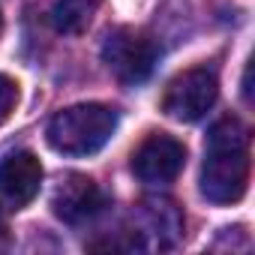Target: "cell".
<instances>
[{"label":"cell","instance_id":"obj_11","mask_svg":"<svg viewBox=\"0 0 255 255\" xmlns=\"http://www.w3.org/2000/svg\"><path fill=\"white\" fill-rule=\"evenodd\" d=\"M0 30H3V15H0Z\"/></svg>","mask_w":255,"mask_h":255},{"label":"cell","instance_id":"obj_2","mask_svg":"<svg viewBox=\"0 0 255 255\" xmlns=\"http://www.w3.org/2000/svg\"><path fill=\"white\" fill-rule=\"evenodd\" d=\"M117 129V111L102 102H81L57 111L48 126L45 138L51 150L63 156H90L102 150Z\"/></svg>","mask_w":255,"mask_h":255},{"label":"cell","instance_id":"obj_3","mask_svg":"<svg viewBox=\"0 0 255 255\" xmlns=\"http://www.w3.org/2000/svg\"><path fill=\"white\" fill-rule=\"evenodd\" d=\"M156 60L159 45L135 27H114L102 42V63L120 84L135 87L147 81L156 69Z\"/></svg>","mask_w":255,"mask_h":255},{"label":"cell","instance_id":"obj_7","mask_svg":"<svg viewBox=\"0 0 255 255\" xmlns=\"http://www.w3.org/2000/svg\"><path fill=\"white\" fill-rule=\"evenodd\" d=\"M105 207H108V195L99 189L96 180H90L84 174H66L60 180V186L54 189V195H51V210L66 225L90 222Z\"/></svg>","mask_w":255,"mask_h":255},{"label":"cell","instance_id":"obj_1","mask_svg":"<svg viewBox=\"0 0 255 255\" xmlns=\"http://www.w3.org/2000/svg\"><path fill=\"white\" fill-rule=\"evenodd\" d=\"M252 135L237 117H219L204 141L201 195L213 204H237L249 186Z\"/></svg>","mask_w":255,"mask_h":255},{"label":"cell","instance_id":"obj_10","mask_svg":"<svg viewBox=\"0 0 255 255\" xmlns=\"http://www.w3.org/2000/svg\"><path fill=\"white\" fill-rule=\"evenodd\" d=\"M12 246V237H9V228L3 225V222H0V252H6Z\"/></svg>","mask_w":255,"mask_h":255},{"label":"cell","instance_id":"obj_5","mask_svg":"<svg viewBox=\"0 0 255 255\" xmlns=\"http://www.w3.org/2000/svg\"><path fill=\"white\" fill-rule=\"evenodd\" d=\"M186 165V147L174 135L153 132L147 135L138 150L132 153V174L147 186H165L177 180V174Z\"/></svg>","mask_w":255,"mask_h":255},{"label":"cell","instance_id":"obj_4","mask_svg":"<svg viewBox=\"0 0 255 255\" xmlns=\"http://www.w3.org/2000/svg\"><path fill=\"white\" fill-rule=\"evenodd\" d=\"M216 93H219L216 72L207 66H192V69H186L168 81L165 96H162V111L171 120L195 123L213 108Z\"/></svg>","mask_w":255,"mask_h":255},{"label":"cell","instance_id":"obj_8","mask_svg":"<svg viewBox=\"0 0 255 255\" xmlns=\"http://www.w3.org/2000/svg\"><path fill=\"white\" fill-rule=\"evenodd\" d=\"M90 9H93V3H87V0H60L51 9V24L60 33H78L87 27Z\"/></svg>","mask_w":255,"mask_h":255},{"label":"cell","instance_id":"obj_9","mask_svg":"<svg viewBox=\"0 0 255 255\" xmlns=\"http://www.w3.org/2000/svg\"><path fill=\"white\" fill-rule=\"evenodd\" d=\"M15 102H18V84L0 72V123L9 120V114L15 111Z\"/></svg>","mask_w":255,"mask_h":255},{"label":"cell","instance_id":"obj_6","mask_svg":"<svg viewBox=\"0 0 255 255\" xmlns=\"http://www.w3.org/2000/svg\"><path fill=\"white\" fill-rule=\"evenodd\" d=\"M42 162L30 150L9 153L0 162V213L24 210L42 186Z\"/></svg>","mask_w":255,"mask_h":255}]
</instances>
